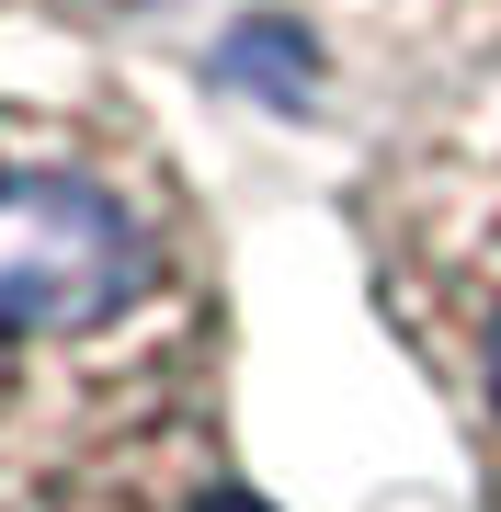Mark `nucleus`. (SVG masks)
I'll list each match as a JSON object with an SVG mask.
<instances>
[{"label":"nucleus","instance_id":"f03ea898","mask_svg":"<svg viewBox=\"0 0 501 512\" xmlns=\"http://www.w3.org/2000/svg\"><path fill=\"white\" fill-rule=\"evenodd\" d=\"M353 251L501 512V92L445 103L353 183Z\"/></svg>","mask_w":501,"mask_h":512},{"label":"nucleus","instance_id":"f257e3e1","mask_svg":"<svg viewBox=\"0 0 501 512\" xmlns=\"http://www.w3.org/2000/svg\"><path fill=\"white\" fill-rule=\"evenodd\" d=\"M0 512H240L228 262L183 148L0 57Z\"/></svg>","mask_w":501,"mask_h":512}]
</instances>
